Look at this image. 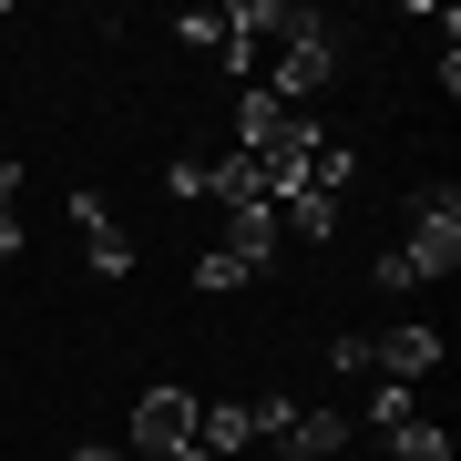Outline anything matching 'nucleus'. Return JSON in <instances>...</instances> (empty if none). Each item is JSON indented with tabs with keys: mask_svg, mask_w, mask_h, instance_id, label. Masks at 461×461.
I'll return each instance as SVG.
<instances>
[{
	"mask_svg": "<svg viewBox=\"0 0 461 461\" xmlns=\"http://www.w3.org/2000/svg\"><path fill=\"white\" fill-rule=\"evenodd\" d=\"M72 461H123V451H113V441H83V451H72Z\"/></svg>",
	"mask_w": 461,
	"mask_h": 461,
	"instance_id": "nucleus-20",
	"label": "nucleus"
},
{
	"mask_svg": "<svg viewBox=\"0 0 461 461\" xmlns=\"http://www.w3.org/2000/svg\"><path fill=\"white\" fill-rule=\"evenodd\" d=\"M390 257L411 267V287L451 277V267H461V185H420V205H411V247H390Z\"/></svg>",
	"mask_w": 461,
	"mask_h": 461,
	"instance_id": "nucleus-2",
	"label": "nucleus"
},
{
	"mask_svg": "<svg viewBox=\"0 0 461 461\" xmlns=\"http://www.w3.org/2000/svg\"><path fill=\"white\" fill-rule=\"evenodd\" d=\"M329 83H339V32L318 21L308 41H287L277 62H267V83H257V93H267V103H287V113H297V103H318Z\"/></svg>",
	"mask_w": 461,
	"mask_h": 461,
	"instance_id": "nucleus-3",
	"label": "nucleus"
},
{
	"mask_svg": "<svg viewBox=\"0 0 461 461\" xmlns=\"http://www.w3.org/2000/svg\"><path fill=\"white\" fill-rule=\"evenodd\" d=\"M215 205H277L267 175H257V154H226V165H215Z\"/></svg>",
	"mask_w": 461,
	"mask_h": 461,
	"instance_id": "nucleus-12",
	"label": "nucleus"
},
{
	"mask_svg": "<svg viewBox=\"0 0 461 461\" xmlns=\"http://www.w3.org/2000/svg\"><path fill=\"white\" fill-rule=\"evenodd\" d=\"M175 195H195V205H215V165H205V154H175Z\"/></svg>",
	"mask_w": 461,
	"mask_h": 461,
	"instance_id": "nucleus-17",
	"label": "nucleus"
},
{
	"mask_svg": "<svg viewBox=\"0 0 461 461\" xmlns=\"http://www.w3.org/2000/svg\"><path fill=\"white\" fill-rule=\"evenodd\" d=\"M72 236H83V267H93V277H133V236L113 226V205H103L93 185L72 195Z\"/></svg>",
	"mask_w": 461,
	"mask_h": 461,
	"instance_id": "nucleus-5",
	"label": "nucleus"
},
{
	"mask_svg": "<svg viewBox=\"0 0 461 461\" xmlns=\"http://www.w3.org/2000/svg\"><path fill=\"white\" fill-rule=\"evenodd\" d=\"M175 32H185V51H205V62H226V51H236V32H226V11H185Z\"/></svg>",
	"mask_w": 461,
	"mask_h": 461,
	"instance_id": "nucleus-13",
	"label": "nucleus"
},
{
	"mask_svg": "<svg viewBox=\"0 0 461 461\" xmlns=\"http://www.w3.org/2000/svg\"><path fill=\"white\" fill-rule=\"evenodd\" d=\"M165 461H215V451H195V441H185V451H165Z\"/></svg>",
	"mask_w": 461,
	"mask_h": 461,
	"instance_id": "nucleus-21",
	"label": "nucleus"
},
{
	"mask_svg": "<svg viewBox=\"0 0 461 461\" xmlns=\"http://www.w3.org/2000/svg\"><path fill=\"white\" fill-rule=\"evenodd\" d=\"M287 451L297 461H348V451H359V420H348V411H297Z\"/></svg>",
	"mask_w": 461,
	"mask_h": 461,
	"instance_id": "nucleus-8",
	"label": "nucleus"
},
{
	"mask_svg": "<svg viewBox=\"0 0 461 461\" xmlns=\"http://www.w3.org/2000/svg\"><path fill=\"white\" fill-rule=\"evenodd\" d=\"M195 287H205V297H226V287H247V267H236L226 247H205V257H195Z\"/></svg>",
	"mask_w": 461,
	"mask_h": 461,
	"instance_id": "nucleus-16",
	"label": "nucleus"
},
{
	"mask_svg": "<svg viewBox=\"0 0 461 461\" xmlns=\"http://www.w3.org/2000/svg\"><path fill=\"white\" fill-rule=\"evenodd\" d=\"M226 32H236L226 72H257V83H267V62H277L287 41H308V32H318V11H308V0H236Z\"/></svg>",
	"mask_w": 461,
	"mask_h": 461,
	"instance_id": "nucleus-1",
	"label": "nucleus"
},
{
	"mask_svg": "<svg viewBox=\"0 0 461 461\" xmlns=\"http://www.w3.org/2000/svg\"><path fill=\"white\" fill-rule=\"evenodd\" d=\"M420 411H411V390H400V379H379L369 390V430H411Z\"/></svg>",
	"mask_w": 461,
	"mask_h": 461,
	"instance_id": "nucleus-15",
	"label": "nucleus"
},
{
	"mask_svg": "<svg viewBox=\"0 0 461 461\" xmlns=\"http://www.w3.org/2000/svg\"><path fill=\"white\" fill-rule=\"evenodd\" d=\"M277 226L297 236V247H329L339 236V195H308V185H297V195H277Z\"/></svg>",
	"mask_w": 461,
	"mask_h": 461,
	"instance_id": "nucleus-10",
	"label": "nucleus"
},
{
	"mask_svg": "<svg viewBox=\"0 0 461 461\" xmlns=\"http://www.w3.org/2000/svg\"><path fill=\"white\" fill-rule=\"evenodd\" d=\"M277 461H297V451H277Z\"/></svg>",
	"mask_w": 461,
	"mask_h": 461,
	"instance_id": "nucleus-22",
	"label": "nucleus"
},
{
	"mask_svg": "<svg viewBox=\"0 0 461 461\" xmlns=\"http://www.w3.org/2000/svg\"><path fill=\"white\" fill-rule=\"evenodd\" d=\"M390 451L400 461H451V430L441 420H411V430H390Z\"/></svg>",
	"mask_w": 461,
	"mask_h": 461,
	"instance_id": "nucleus-14",
	"label": "nucleus"
},
{
	"mask_svg": "<svg viewBox=\"0 0 461 461\" xmlns=\"http://www.w3.org/2000/svg\"><path fill=\"white\" fill-rule=\"evenodd\" d=\"M195 451H215V461L257 451V430H247V400H205V411H195Z\"/></svg>",
	"mask_w": 461,
	"mask_h": 461,
	"instance_id": "nucleus-9",
	"label": "nucleus"
},
{
	"mask_svg": "<svg viewBox=\"0 0 461 461\" xmlns=\"http://www.w3.org/2000/svg\"><path fill=\"white\" fill-rule=\"evenodd\" d=\"M21 195V165H11V154H0V205H11Z\"/></svg>",
	"mask_w": 461,
	"mask_h": 461,
	"instance_id": "nucleus-19",
	"label": "nucleus"
},
{
	"mask_svg": "<svg viewBox=\"0 0 461 461\" xmlns=\"http://www.w3.org/2000/svg\"><path fill=\"white\" fill-rule=\"evenodd\" d=\"M297 411H308V400H287V390H257V400H247V430H257L267 451H287V430H297Z\"/></svg>",
	"mask_w": 461,
	"mask_h": 461,
	"instance_id": "nucleus-11",
	"label": "nucleus"
},
{
	"mask_svg": "<svg viewBox=\"0 0 461 461\" xmlns=\"http://www.w3.org/2000/svg\"><path fill=\"white\" fill-rule=\"evenodd\" d=\"M277 236H287V226H277V205H226V236H215V247H226V257L257 277V267L277 257Z\"/></svg>",
	"mask_w": 461,
	"mask_h": 461,
	"instance_id": "nucleus-7",
	"label": "nucleus"
},
{
	"mask_svg": "<svg viewBox=\"0 0 461 461\" xmlns=\"http://www.w3.org/2000/svg\"><path fill=\"white\" fill-rule=\"evenodd\" d=\"M123 441L144 451V461L185 451V441H195V390H144V400H133V420H123Z\"/></svg>",
	"mask_w": 461,
	"mask_h": 461,
	"instance_id": "nucleus-4",
	"label": "nucleus"
},
{
	"mask_svg": "<svg viewBox=\"0 0 461 461\" xmlns=\"http://www.w3.org/2000/svg\"><path fill=\"white\" fill-rule=\"evenodd\" d=\"M0 257H21V215L11 205H0Z\"/></svg>",
	"mask_w": 461,
	"mask_h": 461,
	"instance_id": "nucleus-18",
	"label": "nucleus"
},
{
	"mask_svg": "<svg viewBox=\"0 0 461 461\" xmlns=\"http://www.w3.org/2000/svg\"><path fill=\"white\" fill-rule=\"evenodd\" d=\"M441 369V329H390V339H369V379H400V390H420V379Z\"/></svg>",
	"mask_w": 461,
	"mask_h": 461,
	"instance_id": "nucleus-6",
	"label": "nucleus"
}]
</instances>
